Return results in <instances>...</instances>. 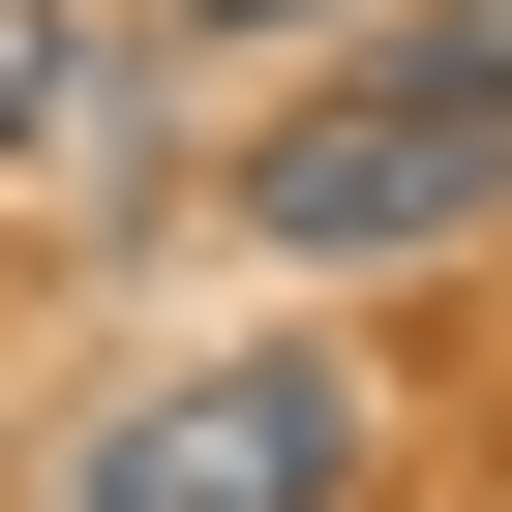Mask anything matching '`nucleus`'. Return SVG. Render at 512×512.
<instances>
[{"label": "nucleus", "instance_id": "1", "mask_svg": "<svg viewBox=\"0 0 512 512\" xmlns=\"http://www.w3.org/2000/svg\"><path fill=\"white\" fill-rule=\"evenodd\" d=\"M241 211H272L302 272H392V241L512 211V0H482V31H392V61H332L272 151H241Z\"/></svg>", "mask_w": 512, "mask_h": 512}, {"label": "nucleus", "instance_id": "2", "mask_svg": "<svg viewBox=\"0 0 512 512\" xmlns=\"http://www.w3.org/2000/svg\"><path fill=\"white\" fill-rule=\"evenodd\" d=\"M332 482H362V392H332V362H181V392L91 422L61 512H332Z\"/></svg>", "mask_w": 512, "mask_h": 512}, {"label": "nucleus", "instance_id": "3", "mask_svg": "<svg viewBox=\"0 0 512 512\" xmlns=\"http://www.w3.org/2000/svg\"><path fill=\"white\" fill-rule=\"evenodd\" d=\"M181 31H302V0H181Z\"/></svg>", "mask_w": 512, "mask_h": 512}]
</instances>
